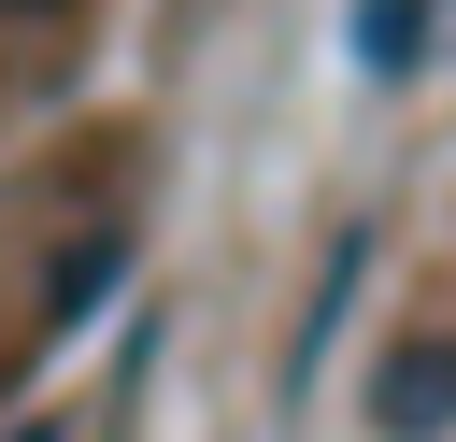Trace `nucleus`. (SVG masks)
Listing matches in <instances>:
<instances>
[{"label":"nucleus","mask_w":456,"mask_h":442,"mask_svg":"<svg viewBox=\"0 0 456 442\" xmlns=\"http://www.w3.org/2000/svg\"><path fill=\"white\" fill-rule=\"evenodd\" d=\"M14 442H57V428H14Z\"/></svg>","instance_id":"obj_3"},{"label":"nucleus","mask_w":456,"mask_h":442,"mask_svg":"<svg viewBox=\"0 0 456 442\" xmlns=\"http://www.w3.org/2000/svg\"><path fill=\"white\" fill-rule=\"evenodd\" d=\"M370 413H385L399 442H428V428H456V342H413V356H385V385H370Z\"/></svg>","instance_id":"obj_1"},{"label":"nucleus","mask_w":456,"mask_h":442,"mask_svg":"<svg viewBox=\"0 0 456 442\" xmlns=\"http://www.w3.org/2000/svg\"><path fill=\"white\" fill-rule=\"evenodd\" d=\"M0 14H71V0H0Z\"/></svg>","instance_id":"obj_2"}]
</instances>
